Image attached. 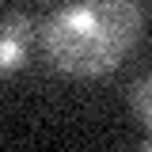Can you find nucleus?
I'll list each match as a JSON object with an SVG mask.
<instances>
[{
	"instance_id": "nucleus-1",
	"label": "nucleus",
	"mask_w": 152,
	"mask_h": 152,
	"mask_svg": "<svg viewBox=\"0 0 152 152\" xmlns=\"http://www.w3.org/2000/svg\"><path fill=\"white\" fill-rule=\"evenodd\" d=\"M137 0H69L42 27L46 53L69 76H103L122 65V57L141 38Z\"/></svg>"
},
{
	"instance_id": "nucleus-2",
	"label": "nucleus",
	"mask_w": 152,
	"mask_h": 152,
	"mask_svg": "<svg viewBox=\"0 0 152 152\" xmlns=\"http://www.w3.org/2000/svg\"><path fill=\"white\" fill-rule=\"evenodd\" d=\"M31 34H34V23L23 12H12V15L0 19V76L19 72L27 65V53H31Z\"/></svg>"
},
{
	"instance_id": "nucleus-3",
	"label": "nucleus",
	"mask_w": 152,
	"mask_h": 152,
	"mask_svg": "<svg viewBox=\"0 0 152 152\" xmlns=\"http://www.w3.org/2000/svg\"><path fill=\"white\" fill-rule=\"evenodd\" d=\"M129 110L137 114V122L152 133V72H145L141 80H133V88H129Z\"/></svg>"
},
{
	"instance_id": "nucleus-4",
	"label": "nucleus",
	"mask_w": 152,
	"mask_h": 152,
	"mask_svg": "<svg viewBox=\"0 0 152 152\" xmlns=\"http://www.w3.org/2000/svg\"><path fill=\"white\" fill-rule=\"evenodd\" d=\"M145 148H148V152H152V133H148V137H145Z\"/></svg>"
}]
</instances>
